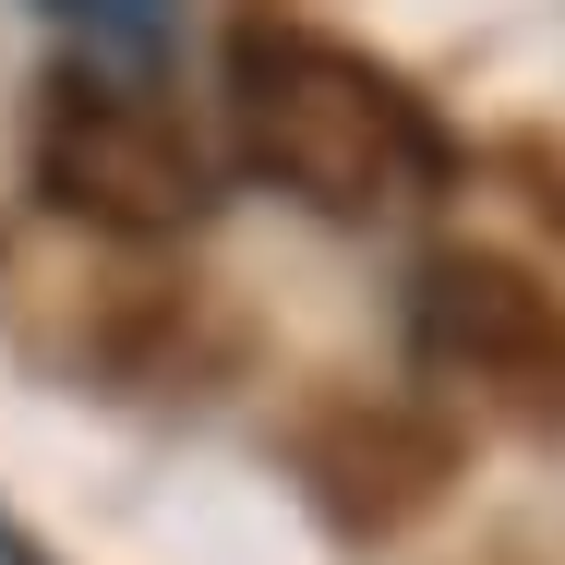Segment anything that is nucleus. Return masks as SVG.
I'll list each match as a JSON object with an SVG mask.
<instances>
[{
  "label": "nucleus",
  "mask_w": 565,
  "mask_h": 565,
  "mask_svg": "<svg viewBox=\"0 0 565 565\" xmlns=\"http://www.w3.org/2000/svg\"><path fill=\"white\" fill-rule=\"evenodd\" d=\"M36 193L61 217L109 228V241H181V228L217 205V169H205V145L157 109L145 85L61 73L36 97Z\"/></svg>",
  "instance_id": "f03ea898"
},
{
  "label": "nucleus",
  "mask_w": 565,
  "mask_h": 565,
  "mask_svg": "<svg viewBox=\"0 0 565 565\" xmlns=\"http://www.w3.org/2000/svg\"><path fill=\"white\" fill-rule=\"evenodd\" d=\"M49 12H73V24H85V36H120V49H145V36H157V12H169V0H49Z\"/></svg>",
  "instance_id": "20e7f679"
},
{
  "label": "nucleus",
  "mask_w": 565,
  "mask_h": 565,
  "mask_svg": "<svg viewBox=\"0 0 565 565\" xmlns=\"http://www.w3.org/2000/svg\"><path fill=\"white\" fill-rule=\"evenodd\" d=\"M409 361L518 422H565V301L505 253H434L409 277Z\"/></svg>",
  "instance_id": "7ed1b4c3"
},
{
  "label": "nucleus",
  "mask_w": 565,
  "mask_h": 565,
  "mask_svg": "<svg viewBox=\"0 0 565 565\" xmlns=\"http://www.w3.org/2000/svg\"><path fill=\"white\" fill-rule=\"evenodd\" d=\"M228 120H241V157L253 181L301 193L313 217H397V205H434L457 181L446 120L422 109L385 61H361L313 24H241L228 36Z\"/></svg>",
  "instance_id": "f257e3e1"
},
{
  "label": "nucleus",
  "mask_w": 565,
  "mask_h": 565,
  "mask_svg": "<svg viewBox=\"0 0 565 565\" xmlns=\"http://www.w3.org/2000/svg\"><path fill=\"white\" fill-rule=\"evenodd\" d=\"M12 565H36V554H12Z\"/></svg>",
  "instance_id": "39448f33"
}]
</instances>
